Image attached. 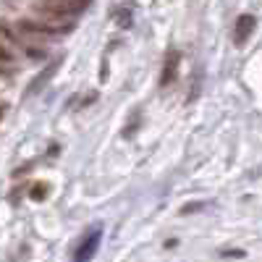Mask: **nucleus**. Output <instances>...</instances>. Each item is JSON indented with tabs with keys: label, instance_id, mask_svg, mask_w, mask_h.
I'll return each mask as SVG.
<instances>
[{
	"label": "nucleus",
	"instance_id": "obj_1",
	"mask_svg": "<svg viewBox=\"0 0 262 262\" xmlns=\"http://www.w3.org/2000/svg\"><path fill=\"white\" fill-rule=\"evenodd\" d=\"M92 0H48L42 11L45 13H53V16H63V18H71V16H79L84 8H90Z\"/></svg>",
	"mask_w": 262,
	"mask_h": 262
},
{
	"label": "nucleus",
	"instance_id": "obj_2",
	"mask_svg": "<svg viewBox=\"0 0 262 262\" xmlns=\"http://www.w3.org/2000/svg\"><path fill=\"white\" fill-rule=\"evenodd\" d=\"M100 238H102V228H92L90 233L84 236V242L79 244L76 254H74V262H90L100 247Z\"/></svg>",
	"mask_w": 262,
	"mask_h": 262
},
{
	"label": "nucleus",
	"instance_id": "obj_3",
	"mask_svg": "<svg viewBox=\"0 0 262 262\" xmlns=\"http://www.w3.org/2000/svg\"><path fill=\"white\" fill-rule=\"evenodd\" d=\"M254 16L252 13H242L236 18V24H233V42L236 45H244V42L252 37V32H254Z\"/></svg>",
	"mask_w": 262,
	"mask_h": 262
},
{
	"label": "nucleus",
	"instance_id": "obj_4",
	"mask_svg": "<svg viewBox=\"0 0 262 262\" xmlns=\"http://www.w3.org/2000/svg\"><path fill=\"white\" fill-rule=\"evenodd\" d=\"M179 60H181V55L173 50L170 55H168V60H165V69H163V76H160V86H168L173 79H176V71H179Z\"/></svg>",
	"mask_w": 262,
	"mask_h": 262
},
{
	"label": "nucleus",
	"instance_id": "obj_5",
	"mask_svg": "<svg viewBox=\"0 0 262 262\" xmlns=\"http://www.w3.org/2000/svg\"><path fill=\"white\" fill-rule=\"evenodd\" d=\"M116 21H118V27H121V29H126V27H131V13H128L126 8H121V11L116 13Z\"/></svg>",
	"mask_w": 262,
	"mask_h": 262
},
{
	"label": "nucleus",
	"instance_id": "obj_6",
	"mask_svg": "<svg viewBox=\"0 0 262 262\" xmlns=\"http://www.w3.org/2000/svg\"><path fill=\"white\" fill-rule=\"evenodd\" d=\"M45 194H48V189H45V186H34V189H32V200H37V202H39V200H45Z\"/></svg>",
	"mask_w": 262,
	"mask_h": 262
},
{
	"label": "nucleus",
	"instance_id": "obj_7",
	"mask_svg": "<svg viewBox=\"0 0 262 262\" xmlns=\"http://www.w3.org/2000/svg\"><path fill=\"white\" fill-rule=\"evenodd\" d=\"M11 60H13V53H11L8 48L0 45V63H11Z\"/></svg>",
	"mask_w": 262,
	"mask_h": 262
},
{
	"label": "nucleus",
	"instance_id": "obj_8",
	"mask_svg": "<svg viewBox=\"0 0 262 262\" xmlns=\"http://www.w3.org/2000/svg\"><path fill=\"white\" fill-rule=\"evenodd\" d=\"M205 205H207V202H194V205H186L181 212H184V215H189V212H194V210H202Z\"/></svg>",
	"mask_w": 262,
	"mask_h": 262
},
{
	"label": "nucleus",
	"instance_id": "obj_9",
	"mask_svg": "<svg viewBox=\"0 0 262 262\" xmlns=\"http://www.w3.org/2000/svg\"><path fill=\"white\" fill-rule=\"evenodd\" d=\"M223 257H244V249H228V252H223Z\"/></svg>",
	"mask_w": 262,
	"mask_h": 262
},
{
	"label": "nucleus",
	"instance_id": "obj_10",
	"mask_svg": "<svg viewBox=\"0 0 262 262\" xmlns=\"http://www.w3.org/2000/svg\"><path fill=\"white\" fill-rule=\"evenodd\" d=\"M3 111H6V105H0V116H3Z\"/></svg>",
	"mask_w": 262,
	"mask_h": 262
}]
</instances>
